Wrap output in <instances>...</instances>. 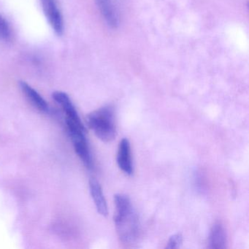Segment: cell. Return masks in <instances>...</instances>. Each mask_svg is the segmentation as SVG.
Here are the masks:
<instances>
[{"label":"cell","instance_id":"cell-1","mask_svg":"<svg viewBox=\"0 0 249 249\" xmlns=\"http://www.w3.org/2000/svg\"><path fill=\"white\" fill-rule=\"evenodd\" d=\"M116 212L114 216L116 231L124 243L135 242L139 236L140 223L138 214L134 209L129 196L117 194L114 196Z\"/></svg>","mask_w":249,"mask_h":249},{"label":"cell","instance_id":"cell-2","mask_svg":"<svg viewBox=\"0 0 249 249\" xmlns=\"http://www.w3.org/2000/svg\"><path fill=\"white\" fill-rule=\"evenodd\" d=\"M87 124L96 136L108 142L116 138V126L113 106H106L94 110L87 116Z\"/></svg>","mask_w":249,"mask_h":249},{"label":"cell","instance_id":"cell-3","mask_svg":"<svg viewBox=\"0 0 249 249\" xmlns=\"http://www.w3.org/2000/svg\"><path fill=\"white\" fill-rule=\"evenodd\" d=\"M95 2L107 26L118 28L122 23L123 0H95Z\"/></svg>","mask_w":249,"mask_h":249},{"label":"cell","instance_id":"cell-4","mask_svg":"<svg viewBox=\"0 0 249 249\" xmlns=\"http://www.w3.org/2000/svg\"><path fill=\"white\" fill-rule=\"evenodd\" d=\"M42 9L53 31L58 36L64 32V20L56 0H40Z\"/></svg>","mask_w":249,"mask_h":249},{"label":"cell","instance_id":"cell-5","mask_svg":"<svg viewBox=\"0 0 249 249\" xmlns=\"http://www.w3.org/2000/svg\"><path fill=\"white\" fill-rule=\"evenodd\" d=\"M73 142L75 152L88 169L93 167V160L90 152L88 142L86 138V132L81 130L68 131Z\"/></svg>","mask_w":249,"mask_h":249},{"label":"cell","instance_id":"cell-6","mask_svg":"<svg viewBox=\"0 0 249 249\" xmlns=\"http://www.w3.org/2000/svg\"><path fill=\"white\" fill-rule=\"evenodd\" d=\"M52 96L55 101L59 103L65 110L66 113V123L72 124L77 126H84L75 106L72 104L69 96L66 93L56 91Z\"/></svg>","mask_w":249,"mask_h":249},{"label":"cell","instance_id":"cell-7","mask_svg":"<svg viewBox=\"0 0 249 249\" xmlns=\"http://www.w3.org/2000/svg\"><path fill=\"white\" fill-rule=\"evenodd\" d=\"M117 163L119 168L126 175L133 174V163L132 160L130 142L129 140L124 138L121 141L117 154Z\"/></svg>","mask_w":249,"mask_h":249},{"label":"cell","instance_id":"cell-8","mask_svg":"<svg viewBox=\"0 0 249 249\" xmlns=\"http://www.w3.org/2000/svg\"><path fill=\"white\" fill-rule=\"evenodd\" d=\"M89 189L90 193H91V197H92L94 205L97 208V212L103 216H107L108 214L107 202H106V198L103 195V189H102L100 183L95 179H90Z\"/></svg>","mask_w":249,"mask_h":249},{"label":"cell","instance_id":"cell-9","mask_svg":"<svg viewBox=\"0 0 249 249\" xmlns=\"http://www.w3.org/2000/svg\"><path fill=\"white\" fill-rule=\"evenodd\" d=\"M19 86L23 93L25 94L29 101L41 112L47 113L49 110V105L46 103V100L42 97V96L35 90L31 86L29 85L24 81L19 82Z\"/></svg>","mask_w":249,"mask_h":249},{"label":"cell","instance_id":"cell-10","mask_svg":"<svg viewBox=\"0 0 249 249\" xmlns=\"http://www.w3.org/2000/svg\"><path fill=\"white\" fill-rule=\"evenodd\" d=\"M209 248L214 249H224L227 243V236L224 227L219 223L214 224L209 236Z\"/></svg>","mask_w":249,"mask_h":249},{"label":"cell","instance_id":"cell-11","mask_svg":"<svg viewBox=\"0 0 249 249\" xmlns=\"http://www.w3.org/2000/svg\"><path fill=\"white\" fill-rule=\"evenodd\" d=\"M11 37V30L8 21L0 15V38L8 40Z\"/></svg>","mask_w":249,"mask_h":249},{"label":"cell","instance_id":"cell-12","mask_svg":"<svg viewBox=\"0 0 249 249\" xmlns=\"http://www.w3.org/2000/svg\"><path fill=\"white\" fill-rule=\"evenodd\" d=\"M182 242H183V237H182L181 234H173L169 239L166 249H178L181 246Z\"/></svg>","mask_w":249,"mask_h":249}]
</instances>
